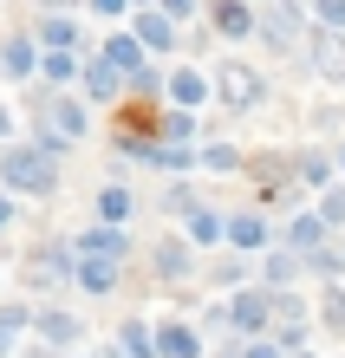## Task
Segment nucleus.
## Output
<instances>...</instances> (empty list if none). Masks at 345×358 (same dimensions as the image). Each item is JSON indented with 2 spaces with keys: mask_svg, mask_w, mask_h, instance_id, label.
I'll return each mask as SVG.
<instances>
[{
  "mask_svg": "<svg viewBox=\"0 0 345 358\" xmlns=\"http://www.w3.org/2000/svg\"><path fill=\"white\" fill-rule=\"evenodd\" d=\"M0 176L13 189H33V196H46L59 182V163H52V143H13L7 157H0Z\"/></svg>",
  "mask_w": 345,
  "mask_h": 358,
  "instance_id": "1",
  "label": "nucleus"
},
{
  "mask_svg": "<svg viewBox=\"0 0 345 358\" xmlns=\"http://www.w3.org/2000/svg\"><path fill=\"white\" fill-rule=\"evenodd\" d=\"M267 320H274V293H267V287L234 293V306H228V326H234V332H248V339H267Z\"/></svg>",
  "mask_w": 345,
  "mask_h": 358,
  "instance_id": "2",
  "label": "nucleus"
},
{
  "mask_svg": "<svg viewBox=\"0 0 345 358\" xmlns=\"http://www.w3.org/2000/svg\"><path fill=\"white\" fill-rule=\"evenodd\" d=\"M215 92H222L234 111H241V104H254V98H261V78H254L248 66H222V72H215Z\"/></svg>",
  "mask_w": 345,
  "mask_h": 358,
  "instance_id": "3",
  "label": "nucleus"
},
{
  "mask_svg": "<svg viewBox=\"0 0 345 358\" xmlns=\"http://www.w3.org/2000/svg\"><path fill=\"white\" fill-rule=\"evenodd\" d=\"M150 345H157V358H202V339L189 326H157V332H150Z\"/></svg>",
  "mask_w": 345,
  "mask_h": 358,
  "instance_id": "4",
  "label": "nucleus"
},
{
  "mask_svg": "<svg viewBox=\"0 0 345 358\" xmlns=\"http://www.w3.org/2000/svg\"><path fill=\"white\" fill-rule=\"evenodd\" d=\"M33 326H39V339H46V352L78 345V320H72V313H33Z\"/></svg>",
  "mask_w": 345,
  "mask_h": 358,
  "instance_id": "5",
  "label": "nucleus"
},
{
  "mask_svg": "<svg viewBox=\"0 0 345 358\" xmlns=\"http://www.w3.org/2000/svg\"><path fill=\"white\" fill-rule=\"evenodd\" d=\"M261 33L274 39V46H293V39H300V13L293 7H267L261 13Z\"/></svg>",
  "mask_w": 345,
  "mask_h": 358,
  "instance_id": "6",
  "label": "nucleus"
},
{
  "mask_svg": "<svg viewBox=\"0 0 345 358\" xmlns=\"http://www.w3.org/2000/svg\"><path fill=\"white\" fill-rule=\"evenodd\" d=\"M33 326V306H7L0 313V358H13L20 352V332Z\"/></svg>",
  "mask_w": 345,
  "mask_h": 358,
  "instance_id": "7",
  "label": "nucleus"
},
{
  "mask_svg": "<svg viewBox=\"0 0 345 358\" xmlns=\"http://www.w3.org/2000/svg\"><path fill=\"white\" fill-rule=\"evenodd\" d=\"M46 131H52V137H78V131H85V111H78V104H66V98H52V104H46Z\"/></svg>",
  "mask_w": 345,
  "mask_h": 358,
  "instance_id": "8",
  "label": "nucleus"
},
{
  "mask_svg": "<svg viewBox=\"0 0 345 358\" xmlns=\"http://www.w3.org/2000/svg\"><path fill=\"white\" fill-rule=\"evenodd\" d=\"M66 273H72V261H66V255H52V248L27 261V280H33V287H52V280H66Z\"/></svg>",
  "mask_w": 345,
  "mask_h": 358,
  "instance_id": "9",
  "label": "nucleus"
},
{
  "mask_svg": "<svg viewBox=\"0 0 345 358\" xmlns=\"http://www.w3.org/2000/svg\"><path fill=\"white\" fill-rule=\"evenodd\" d=\"M313 66L326 72V78H345V39H332V33H319V39H313Z\"/></svg>",
  "mask_w": 345,
  "mask_h": 358,
  "instance_id": "10",
  "label": "nucleus"
},
{
  "mask_svg": "<svg viewBox=\"0 0 345 358\" xmlns=\"http://www.w3.org/2000/svg\"><path fill=\"white\" fill-rule=\"evenodd\" d=\"M137 46H150V52H163V46H176V27H169L163 13H143V20H137Z\"/></svg>",
  "mask_w": 345,
  "mask_h": 358,
  "instance_id": "11",
  "label": "nucleus"
},
{
  "mask_svg": "<svg viewBox=\"0 0 345 358\" xmlns=\"http://www.w3.org/2000/svg\"><path fill=\"white\" fill-rule=\"evenodd\" d=\"M78 280H85V293H111V280H118V261H98V255H85Z\"/></svg>",
  "mask_w": 345,
  "mask_h": 358,
  "instance_id": "12",
  "label": "nucleus"
},
{
  "mask_svg": "<svg viewBox=\"0 0 345 358\" xmlns=\"http://www.w3.org/2000/svg\"><path fill=\"white\" fill-rule=\"evenodd\" d=\"M118 358H157V345H150V326H143V320H131V326H124Z\"/></svg>",
  "mask_w": 345,
  "mask_h": 358,
  "instance_id": "13",
  "label": "nucleus"
},
{
  "mask_svg": "<svg viewBox=\"0 0 345 358\" xmlns=\"http://www.w3.org/2000/svg\"><path fill=\"white\" fill-rule=\"evenodd\" d=\"M78 248H85V255H98V261H118L124 255V235H118V228H92Z\"/></svg>",
  "mask_w": 345,
  "mask_h": 358,
  "instance_id": "14",
  "label": "nucleus"
},
{
  "mask_svg": "<svg viewBox=\"0 0 345 358\" xmlns=\"http://www.w3.org/2000/svg\"><path fill=\"white\" fill-rule=\"evenodd\" d=\"M222 235H228L234 248H261L267 228H261V215H234V222H222Z\"/></svg>",
  "mask_w": 345,
  "mask_h": 358,
  "instance_id": "15",
  "label": "nucleus"
},
{
  "mask_svg": "<svg viewBox=\"0 0 345 358\" xmlns=\"http://www.w3.org/2000/svg\"><path fill=\"white\" fill-rule=\"evenodd\" d=\"M215 27H222V33H248L254 13L241 7V0H215Z\"/></svg>",
  "mask_w": 345,
  "mask_h": 358,
  "instance_id": "16",
  "label": "nucleus"
},
{
  "mask_svg": "<svg viewBox=\"0 0 345 358\" xmlns=\"http://www.w3.org/2000/svg\"><path fill=\"white\" fill-rule=\"evenodd\" d=\"M319 235H326V222H319V215H300V222L287 228V241L300 248V255H313V248H319Z\"/></svg>",
  "mask_w": 345,
  "mask_h": 358,
  "instance_id": "17",
  "label": "nucleus"
},
{
  "mask_svg": "<svg viewBox=\"0 0 345 358\" xmlns=\"http://www.w3.org/2000/svg\"><path fill=\"white\" fill-rule=\"evenodd\" d=\"M169 98H176L183 111H189V104H202V98H209V85H202L196 72H176V78H169Z\"/></svg>",
  "mask_w": 345,
  "mask_h": 358,
  "instance_id": "18",
  "label": "nucleus"
},
{
  "mask_svg": "<svg viewBox=\"0 0 345 358\" xmlns=\"http://www.w3.org/2000/svg\"><path fill=\"white\" fill-rule=\"evenodd\" d=\"M85 85H92V98H111V92H118V72L98 59V66H85Z\"/></svg>",
  "mask_w": 345,
  "mask_h": 358,
  "instance_id": "19",
  "label": "nucleus"
},
{
  "mask_svg": "<svg viewBox=\"0 0 345 358\" xmlns=\"http://www.w3.org/2000/svg\"><path fill=\"white\" fill-rule=\"evenodd\" d=\"M98 215L104 222H124V215H131V196H124V189H104V196H98Z\"/></svg>",
  "mask_w": 345,
  "mask_h": 358,
  "instance_id": "20",
  "label": "nucleus"
},
{
  "mask_svg": "<svg viewBox=\"0 0 345 358\" xmlns=\"http://www.w3.org/2000/svg\"><path fill=\"white\" fill-rule=\"evenodd\" d=\"M39 39H46L52 52H66L72 39H78V27H72V20H46V33H39Z\"/></svg>",
  "mask_w": 345,
  "mask_h": 358,
  "instance_id": "21",
  "label": "nucleus"
},
{
  "mask_svg": "<svg viewBox=\"0 0 345 358\" xmlns=\"http://www.w3.org/2000/svg\"><path fill=\"white\" fill-rule=\"evenodd\" d=\"M183 267H189V255H183L176 241H163V248H157V273H169V280H176Z\"/></svg>",
  "mask_w": 345,
  "mask_h": 358,
  "instance_id": "22",
  "label": "nucleus"
},
{
  "mask_svg": "<svg viewBox=\"0 0 345 358\" xmlns=\"http://www.w3.org/2000/svg\"><path fill=\"white\" fill-rule=\"evenodd\" d=\"M319 320H326V326L339 332V339H345V293H339V287L326 293V306H319Z\"/></svg>",
  "mask_w": 345,
  "mask_h": 358,
  "instance_id": "23",
  "label": "nucleus"
},
{
  "mask_svg": "<svg viewBox=\"0 0 345 358\" xmlns=\"http://www.w3.org/2000/svg\"><path fill=\"white\" fill-rule=\"evenodd\" d=\"M0 66H7V72H27V66H33V46H27V39H7V52H0Z\"/></svg>",
  "mask_w": 345,
  "mask_h": 358,
  "instance_id": "24",
  "label": "nucleus"
},
{
  "mask_svg": "<svg viewBox=\"0 0 345 358\" xmlns=\"http://www.w3.org/2000/svg\"><path fill=\"white\" fill-rule=\"evenodd\" d=\"M189 235H196V241H215V235H222V215H209V208H196V215H189Z\"/></svg>",
  "mask_w": 345,
  "mask_h": 358,
  "instance_id": "25",
  "label": "nucleus"
},
{
  "mask_svg": "<svg viewBox=\"0 0 345 358\" xmlns=\"http://www.w3.org/2000/svg\"><path fill=\"white\" fill-rule=\"evenodd\" d=\"M293 273H300V255H274V261H267V280H274V287H287Z\"/></svg>",
  "mask_w": 345,
  "mask_h": 358,
  "instance_id": "26",
  "label": "nucleus"
},
{
  "mask_svg": "<svg viewBox=\"0 0 345 358\" xmlns=\"http://www.w3.org/2000/svg\"><path fill=\"white\" fill-rule=\"evenodd\" d=\"M183 137H189V117H183V111H169V117H163V150H176Z\"/></svg>",
  "mask_w": 345,
  "mask_h": 358,
  "instance_id": "27",
  "label": "nucleus"
},
{
  "mask_svg": "<svg viewBox=\"0 0 345 358\" xmlns=\"http://www.w3.org/2000/svg\"><path fill=\"white\" fill-rule=\"evenodd\" d=\"M78 66H72V52H46V78H52V85H59V78H72Z\"/></svg>",
  "mask_w": 345,
  "mask_h": 358,
  "instance_id": "28",
  "label": "nucleus"
},
{
  "mask_svg": "<svg viewBox=\"0 0 345 358\" xmlns=\"http://www.w3.org/2000/svg\"><path fill=\"white\" fill-rule=\"evenodd\" d=\"M319 222H345V189H332V196L319 202Z\"/></svg>",
  "mask_w": 345,
  "mask_h": 358,
  "instance_id": "29",
  "label": "nucleus"
},
{
  "mask_svg": "<svg viewBox=\"0 0 345 358\" xmlns=\"http://www.w3.org/2000/svg\"><path fill=\"white\" fill-rule=\"evenodd\" d=\"M241 358H287V352H280L274 339H248V345H241Z\"/></svg>",
  "mask_w": 345,
  "mask_h": 358,
  "instance_id": "30",
  "label": "nucleus"
},
{
  "mask_svg": "<svg viewBox=\"0 0 345 358\" xmlns=\"http://www.w3.org/2000/svg\"><path fill=\"white\" fill-rule=\"evenodd\" d=\"M202 163H209V170H234V150H228V143H215V150H202Z\"/></svg>",
  "mask_w": 345,
  "mask_h": 358,
  "instance_id": "31",
  "label": "nucleus"
},
{
  "mask_svg": "<svg viewBox=\"0 0 345 358\" xmlns=\"http://www.w3.org/2000/svg\"><path fill=\"white\" fill-rule=\"evenodd\" d=\"M319 20H326V27H345V0H319Z\"/></svg>",
  "mask_w": 345,
  "mask_h": 358,
  "instance_id": "32",
  "label": "nucleus"
},
{
  "mask_svg": "<svg viewBox=\"0 0 345 358\" xmlns=\"http://www.w3.org/2000/svg\"><path fill=\"white\" fill-rule=\"evenodd\" d=\"M189 7H196V0H163V20H169V13H189Z\"/></svg>",
  "mask_w": 345,
  "mask_h": 358,
  "instance_id": "33",
  "label": "nucleus"
},
{
  "mask_svg": "<svg viewBox=\"0 0 345 358\" xmlns=\"http://www.w3.org/2000/svg\"><path fill=\"white\" fill-rule=\"evenodd\" d=\"M92 7H98L104 20H111V13H124V0H92Z\"/></svg>",
  "mask_w": 345,
  "mask_h": 358,
  "instance_id": "34",
  "label": "nucleus"
},
{
  "mask_svg": "<svg viewBox=\"0 0 345 358\" xmlns=\"http://www.w3.org/2000/svg\"><path fill=\"white\" fill-rule=\"evenodd\" d=\"M27 358H59V352H46V345H39V352H27Z\"/></svg>",
  "mask_w": 345,
  "mask_h": 358,
  "instance_id": "35",
  "label": "nucleus"
},
{
  "mask_svg": "<svg viewBox=\"0 0 345 358\" xmlns=\"http://www.w3.org/2000/svg\"><path fill=\"white\" fill-rule=\"evenodd\" d=\"M0 137H7V111H0Z\"/></svg>",
  "mask_w": 345,
  "mask_h": 358,
  "instance_id": "36",
  "label": "nucleus"
},
{
  "mask_svg": "<svg viewBox=\"0 0 345 358\" xmlns=\"http://www.w3.org/2000/svg\"><path fill=\"white\" fill-rule=\"evenodd\" d=\"M0 222H7V202H0Z\"/></svg>",
  "mask_w": 345,
  "mask_h": 358,
  "instance_id": "37",
  "label": "nucleus"
},
{
  "mask_svg": "<svg viewBox=\"0 0 345 358\" xmlns=\"http://www.w3.org/2000/svg\"><path fill=\"white\" fill-rule=\"evenodd\" d=\"M293 358H313V352H293Z\"/></svg>",
  "mask_w": 345,
  "mask_h": 358,
  "instance_id": "38",
  "label": "nucleus"
},
{
  "mask_svg": "<svg viewBox=\"0 0 345 358\" xmlns=\"http://www.w3.org/2000/svg\"><path fill=\"white\" fill-rule=\"evenodd\" d=\"M339 163H345V157H339Z\"/></svg>",
  "mask_w": 345,
  "mask_h": 358,
  "instance_id": "39",
  "label": "nucleus"
}]
</instances>
